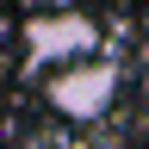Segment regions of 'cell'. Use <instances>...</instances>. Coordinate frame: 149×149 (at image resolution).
Here are the masks:
<instances>
[{
	"label": "cell",
	"mask_w": 149,
	"mask_h": 149,
	"mask_svg": "<svg viewBox=\"0 0 149 149\" xmlns=\"http://www.w3.org/2000/svg\"><path fill=\"white\" fill-rule=\"evenodd\" d=\"M44 100H50L56 118L93 124V118H106V112H112V100H118V68H112V62H93V56L56 62L50 81H44Z\"/></svg>",
	"instance_id": "6da1fadb"
},
{
	"label": "cell",
	"mask_w": 149,
	"mask_h": 149,
	"mask_svg": "<svg viewBox=\"0 0 149 149\" xmlns=\"http://www.w3.org/2000/svg\"><path fill=\"white\" fill-rule=\"evenodd\" d=\"M93 44H100V25L87 13H74V6H37L25 19V50L44 68L74 62V56H93Z\"/></svg>",
	"instance_id": "7a4b0ae2"
},
{
	"label": "cell",
	"mask_w": 149,
	"mask_h": 149,
	"mask_svg": "<svg viewBox=\"0 0 149 149\" xmlns=\"http://www.w3.org/2000/svg\"><path fill=\"white\" fill-rule=\"evenodd\" d=\"M37 6H74V0H37Z\"/></svg>",
	"instance_id": "3957f363"
}]
</instances>
